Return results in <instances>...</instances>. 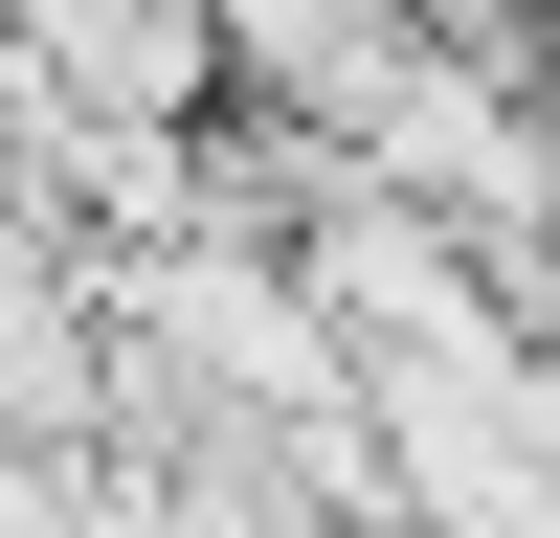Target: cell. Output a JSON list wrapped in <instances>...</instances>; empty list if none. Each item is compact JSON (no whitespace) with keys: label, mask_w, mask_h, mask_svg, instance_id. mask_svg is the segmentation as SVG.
<instances>
[{"label":"cell","mask_w":560,"mask_h":538,"mask_svg":"<svg viewBox=\"0 0 560 538\" xmlns=\"http://www.w3.org/2000/svg\"><path fill=\"white\" fill-rule=\"evenodd\" d=\"M45 202H68V113H45L23 45H0V224H45Z\"/></svg>","instance_id":"6da1fadb"}]
</instances>
